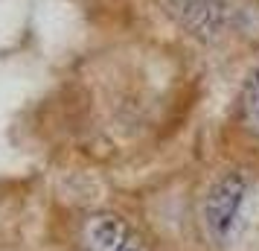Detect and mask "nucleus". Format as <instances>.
I'll return each mask as SVG.
<instances>
[{"label":"nucleus","mask_w":259,"mask_h":251,"mask_svg":"<svg viewBox=\"0 0 259 251\" xmlns=\"http://www.w3.org/2000/svg\"><path fill=\"white\" fill-rule=\"evenodd\" d=\"M253 178L247 169H227L215 175L201 202V225L215 248H233L247 231L250 199H253Z\"/></svg>","instance_id":"1"},{"label":"nucleus","mask_w":259,"mask_h":251,"mask_svg":"<svg viewBox=\"0 0 259 251\" xmlns=\"http://www.w3.org/2000/svg\"><path fill=\"white\" fill-rule=\"evenodd\" d=\"M169 12L175 15L189 32L198 38H219L233 24V0H166Z\"/></svg>","instance_id":"3"},{"label":"nucleus","mask_w":259,"mask_h":251,"mask_svg":"<svg viewBox=\"0 0 259 251\" xmlns=\"http://www.w3.org/2000/svg\"><path fill=\"white\" fill-rule=\"evenodd\" d=\"M82 239L88 251H152L137 228L111 210L88 216L82 225Z\"/></svg>","instance_id":"2"},{"label":"nucleus","mask_w":259,"mask_h":251,"mask_svg":"<svg viewBox=\"0 0 259 251\" xmlns=\"http://www.w3.org/2000/svg\"><path fill=\"white\" fill-rule=\"evenodd\" d=\"M242 120L250 132L259 137V70L247 76L245 88H242Z\"/></svg>","instance_id":"4"}]
</instances>
